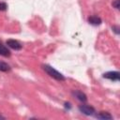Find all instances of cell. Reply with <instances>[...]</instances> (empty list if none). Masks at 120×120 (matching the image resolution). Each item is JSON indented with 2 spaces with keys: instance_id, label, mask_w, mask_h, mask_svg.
I'll return each mask as SVG.
<instances>
[{
  "instance_id": "7c38bea8",
  "label": "cell",
  "mask_w": 120,
  "mask_h": 120,
  "mask_svg": "<svg viewBox=\"0 0 120 120\" xmlns=\"http://www.w3.org/2000/svg\"><path fill=\"white\" fill-rule=\"evenodd\" d=\"M112 30H113V32H115V34H119V27L117 26V25H113L112 26Z\"/></svg>"
},
{
  "instance_id": "9c48e42d",
  "label": "cell",
  "mask_w": 120,
  "mask_h": 120,
  "mask_svg": "<svg viewBox=\"0 0 120 120\" xmlns=\"http://www.w3.org/2000/svg\"><path fill=\"white\" fill-rule=\"evenodd\" d=\"M9 70H10V66L8 65V64L5 63V62L0 61V71L7 72V71H9Z\"/></svg>"
},
{
  "instance_id": "7a4b0ae2",
  "label": "cell",
  "mask_w": 120,
  "mask_h": 120,
  "mask_svg": "<svg viewBox=\"0 0 120 120\" xmlns=\"http://www.w3.org/2000/svg\"><path fill=\"white\" fill-rule=\"evenodd\" d=\"M79 111H80L82 113L85 114V115H93V114H95V112H96L95 109H94L92 106L84 105V104L79 106Z\"/></svg>"
},
{
  "instance_id": "6da1fadb",
  "label": "cell",
  "mask_w": 120,
  "mask_h": 120,
  "mask_svg": "<svg viewBox=\"0 0 120 120\" xmlns=\"http://www.w3.org/2000/svg\"><path fill=\"white\" fill-rule=\"evenodd\" d=\"M42 68H43V69L45 70V72H46L48 75H50L51 77H52L53 79H55V80H57V81H65V80H66V77H65L62 73H60V72H58L56 69H54L52 67H51V66H49V65H43Z\"/></svg>"
},
{
  "instance_id": "3957f363",
  "label": "cell",
  "mask_w": 120,
  "mask_h": 120,
  "mask_svg": "<svg viewBox=\"0 0 120 120\" xmlns=\"http://www.w3.org/2000/svg\"><path fill=\"white\" fill-rule=\"evenodd\" d=\"M7 45H8V47H10L11 49L15 50V51H19V50H21L22 47V45L19 41H17V40H15V39H8V40H7Z\"/></svg>"
},
{
  "instance_id": "ba28073f",
  "label": "cell",
  "mask_w": 120,
  "mask_h": 120,
  "mask_svg": "<svg viewBox=\"0 0 120 120\" xmlns=\"http://www.w3.org/2000/svg\"><path fill=\"white\" fill-rule=\"evenodd\" d=\"M96 117L98 118V119H105V120H107V119H112V116L109 112H99L96 115Z\"/></svg>"
},
{
  "instance_id": "8fae6325",
  "label": "cell",
  "mask_w": 120,
  "mask_h": 120,
  "mask_svg": "<svg viewBox=\"0 0 120 120\" xmlns=\"http://www.w3.org/2000/svg\"><path fill=\"white\" fill-rule=\"evenodd\" d=\"M112 7L115 8H119V0H114L112 2Z\"/></svg>"
},
{
  "instance_id": "52a82bcc",
  "label": "cell",
  "mask_w": 120,
  "mask_h": 120,
  "mask_svg": "<svg viewBox=\"0 0 120 120\" xmlns=\"http://www.w3.org/2000/svg\"><path fill=\"white\" fill-rule=\"evenodd\" d=\"M0 55L5 56V57H8L10 56V51L3 44L0 43Z\"/></svg>"
},
{
  "instance_id": "4fadbf2b",
  "label": "cell",
  "mask_w": 120,
  "mask_h": 120,
  "mask_svg": "<svg viewBox=\"0 0 120 120\" xmlns=\"http://www.w3.org/2000/svg\"><path fill=\"white\" fill-rule=\"evenodd\" d=\"M65 107H66V108H68V109H70V108H71L69 103H65Z\"/></svg>"
},
{
  "instance_id": "5b68a950",
  "label": "cell",
  "mask_w": 120,
  "mask_h": 120,
  "mask_svg": "<svg viewBox=\"0 0 120 120\" xmlns=\"http://www.w3.org/2000/svg\"><path fill=\"white\" fill-rule=\"evenodd\" d=\"M88 22L90 24H92V25H99L102 22V21L98 16H90L88 18Z\"/></svg>"
},
{
  "instance_id": "8992f818",
  "label": "cell",
  "mask_w": 120,
  "mask_h": 120,
  "mask_svg": "<svg viewBox=\"0 0 120 120\" xmlns=\"http://www.w3.org/2000/svg\"><path fill=\"white\" fill-rule=\"evenodd\" d=\"M79 100H81V101H86L87 100V97H86V95L84 94V93H82V91H80V90H76V91H74L73 93H72Z\"/></svg>"
},
{
  "instance_id": "277c9868",
  "label": "cell",
  "mask_w": 120,
  "mask_h": 120,
  "mask_svg": "<svg viewBox=\"0 0 120 120\" xmlns=\"http://www.w3.org/2000/svg\"><path fill=\"white\" fill-rule=\"evenodd\" d=\"M103 77L106 79H109L111 81H119V72L118 71H109L103 74Z\"/></svg>"
},
{
  "instance_id": "30bf717a",
  "label": "cell",
  "mask_w": 120,
  "mask_h": 120,
  "mask_svg": "<svg viewBox=\"0 0 120 120\" xmlns=\"http://www.w3.org/2000/svg\"><path fill=\"white\" fill-rule=\"evenodd\" d=\"M8 8V5L5 2H0V11H5Z\"/></svg>"
}]
</instances>
